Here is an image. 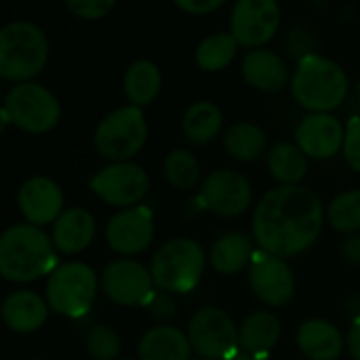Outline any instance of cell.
<instances>
[{"mask_svg": "<svg viewBox=\"0 0 360 360\" xmlns=\"http://www.w3.org/2000/svg\"><path fill=\"white\" fill-rule=\"evenodd\" d=\"M327 209L306 186H278L266 192L253 213V238L259 249L283 259L308 251L321 236Z\"/></svg>", "mask_w": 360, "mask_h": 360, "instance_id": "cell-1", "label": "cell"}, {"mask_svg": "<svg viewBox=\"0 0 360 360\" xmlns=\"http://www.w3.org/2000/svg\"><path fill=\"white\" fill-rule=\"evenodd\" d=\"M57 268L53 238L34 224L8 226L0 236V276L15 285L51 276Z\"/></svg>", "mask_w": 360, "mask_h": 360, "instance_id": "cell-2", "label": "cell"}, {"mask_svg": "<svg viewBox=\"0 0 360 360\" xmlns=\"http://www.w3.org/2000/svg\"><path fill=\"white\" fill-rule=\"evenodd\" d=\"M350 91L344 68L319 53L302 57L291 78V93L295 101L308 112L338 110Z\"/></svg>", "mask_w": 360, "mask_h": 360, "instance_id": "cell-3", "label": "cell"}, {"mask_svg": "<svg viewBox=\"0 0 360 360\" xmlns=\"http://www.w3.org/2000/svg\"><path fill=\"white\" fill-rule=\"evenodd\" d=\"M49 61V38L32 21H11L0 30V76L30 82Z\"/></svg>", "mask_w": 360, "mask_h": 360, "instance_id": "cell-4", "label": "cell"}, {"mask_svg": "<svg viewBox=\"0 0 360 360\" xmlns=\"http://www.w3.org/2000/svg\"><path fill=\"white\" fill-rule=\"evenodd\" d=\"M207 255L194 238H173L160 245L152 257V278L160 291L190 293L205 272Z\"/></svg>", "mask_w": 360, "mask_h": 360, "instance_id": "cell-5", "label": "cell"}, {"mask_svg": "<svg viewBox=\"0 0 360 360\" xmlns=\"http://www.w3.org/2000/svg\"><path fill=\"white\" fill-rule=\"evenodd\" d=\"M61 118V105L57 97L38 82L15 84L2 103V120L11 122L23 133L44 135L57 127Z\"/></svg>", "mask_w": 360, "mask_h": 360, "instance_id": "cell-6", "label": "cell"}, {"mask_svg": "<svg viewBox=\"0 0 360 360\" xmlns=\"http://www.w3.org/2000/svg\"><path fill=\"white\" fill-rule=\"evenodd\" d=\"M148 141V120L141 108L122 105L99 120L93 133L95 150L110 162L131 160Z\"/></svg>", "mask_w": 360, "mask_h": 360, "instance_id": "cell-7", "label": "cell"}, {"mask_svg": "<svg viewBox=\"0 0 360 360\" xmlns=\"http://www.w3.org/2000/svg\"><path fill=\"white\" fill-rule=\"evenodd\" d=\"M99 291V278L84 262H68L57 266L46 281V302L51 312L65 319H82L89 314Z\"/></svg>", "mask_w": 360, "mask_h": 360, "instance_id": "cell-8", "label": "cell"}, {"mask_svg": "<svg viewBox=\"0 0 360 360\" xmlns=\"http://www.w3.org/2000/svg\"><path fill=\"white\" fill-rule=\"evenodd\" d=\"M188 340L192 350L207 360H230L240 350L238 329L230 314L221 308L207 306L192 314L188 323Z\"/></svg>", "mask_w": 360, "mask_h": 360, "instance_id": "cell-9", "label": "cell"}, {"mask_svg": "<svg viewBox=\"0 0 360 360\" xmlns=\"http://www.w3.org/2000/svg\"><path fill=\"white\" fill-rule=\"evenodd\" d=\"M93 194L110 207L129 209L139 205L150 192V175L135 162H110L89 181Z\"/></svg>", "mask_w": 360, "mask_h": 360, "instance_id": "cell-10", "label": "cell"}, {"mask_svg": "<svg viewBox=\"0 0 360 360\" xmlns=\"http://www.w3.org/2000/svg\"><path fill=\"white\" fill-rule=\"evenodd\" d=\"M253 200V188L249 179L232 169H217L202 179L198 192V207L219 215V217H238L243 215Z\"/></svg>", "mask_w": 360, "mask_h": 360, "instance_id": "cell-11", "label": "cell"}, {"mask_svg": "<svg viewBox=\"0 0 360 360\" xmlns=\"http://www.w3.org/2000/svg\"><path fill=\"white\" fill-rule=\"evenodd\" d=\"M101 291L116 306H148L154 297L152 272L129 257L110 262L101 272Z\"/></svg>", "mask_w": 360, "mask_h": 360, "instance_id": "cell-12", "label": "cell"}, {"mask_svg": "<svg viewBox=\"0 0 360 360\" xmlns=\"http://www.w3.org/2000/svg\"><path fill=\"white\" fill-rule=\"evenodd\" d=\"M281 27V6L276 0H236L230 17V32L240 46L262 49Z\"/></svg>", "mask_w": 360, "mask_h": 360, "instance_id": "cell-13", "label": "cell"}, {"mask_svg": "<svg viewBox=\"0 0 360 360\" xmlns=\"http://www.w3.org/2000/svg\"><path fill=\"white\" fill-rule=\"evenodd\" d=\"M103 234L108 247L114 253L122 257H135L143 253L154 240V211L146 205L120 209L110 217Z\"/></svg>", "mask_w": 360, "mask_h": 360, "instance_id": "cell-14", "label": "cell"}, {"mask_svg": "<svg viewBox=\"0 0 360 360\" xmlns=\"http://www.w3.org/2000/svg\"><path fill=\"white\" fill-rule=\"evenodd\" d=\"M249 285L257 300L270 308L287 306L295 295V276L289 264L264 249L255 251L251 257Z\"/></svg>", "mask_w": 360, "mask_h": 360, "instance_id": "cell-15", "label": "cell"}, {"mask_svg": "<svg viewBox=\"0 0 360 360\" xmlns=\"http://www.w3.org/2000/svg\"><path fill=\"white\" fill-rule=\"evenodd\" d=\"M346 127L331 112H310L295 129V143L308 158L329 160L344 150Z\"/></svg>", "mask_w": 360, "mask_h": 360, "instance_id": "cell-16", "label": "cell"}, {"mask_svg": "<svg viewBox=\"0 0 360 360\" xmlns=\"http://www.w3.org/2000/svg\"><path fill=\"white\" fill-rule=\"evenodd\" d=\"M17 207L27 224L40 228L55 224L57 217L65 211L61 188L44 175H34L21 184L17 192Z\"/></svg>", "mask_w": 360, "mask_h": 360, "instance_id": "cell-17", "label": "cell"}, {"mask_svg": "<svg viewBox=\"0 0 360 360\" xmlns=\"http://www.w3.org/2000/svg\"><path fill=\"white\" fill-rule=\"evenodd\" d=\"M49 312H51V306L46 297H40L38 293L27 291V289L8 293L0 308L2 323L6 325V329H11L13 333H21V335L34 333L40 327H44Z\"/></svg>", "mask_w": 360, "mask_h": 360, "instance_id": "cell-18", "label": "cell"}, {"mask_svg": "<svg viewBox=\"0 0 360 360\" xmlns=\"http://www.w3.org/2000/svg\"><path fill=\"white\" fill-rule=\"evenodd\" d=\"M95 232H97L95 217L82 207H72L57 217L51 230V238L59 253L78 255L91 247Z\"/></svg>", "mask_w": 360, "mask_h": 360, "instance_id": "cell-19", "label": "cell"}, {"mask_svg": "<svg viewBox=\"0 0 360 360\" xmlns=\"http://www.w3.org/2000/svg\"><path fill=\"white\" fill-rule=\"evenodd\" d=\"M295 342L300 352L308 360H338L346 348V340L340 329L323 319L302 323Z\"/></svg>", "mask_w": 360, "mask_h": 360, "instance_id": "cell-20", "label": "cell"}, {"mask_svg": "<svg viewBox=\"0 0 360 360\" xmlns=\"http://www.w3.org/2000/svg\"><path fill=\"white\" fill-rule=\"evenodd\" d=\"M243 78L264 93H276L289 82V68L285 59L270 49H251L243 59Z\"/></svg>", "mask_w": 360, "mask_h": 360, "instance_id": "cell-21", "label": "cell"}, {"mask_svg": "<svg viewBox=\"0 0 360 360\" xmlns=\"http://www.w3.org/2000/svg\"><path fill=\"white\" fill-rule=\"evenodd\" d=\"M192 344L188 333L171 325L148 329L137 346V360H190Z\"/></svg>", "mask_w": 360, "mask_h": 360, "instance_id": "cell-22", "label": "cell"}, {"mask_svg": "<svg viewBox=\"0 0 360 360\" xmlns=\"http://www.w3.org/2000/svg\"><path fill=\"white\" fill-rule=\"evenodd\" d=\"M281 321L270 310H257L249 314L238 327L240 350L251 354H270L281 340Z\"/></svg>", "mask_w": 360, "mask_h": 360, "instance_id": "cell-23", "label": "cell"}, {"mask_svg": "<svg viewBox=\"0 0 360 360\" xmlns=\"http://www.w3.org/2000/svg\"><path fill=\"white\" fill-rule=\"evenodd\" d=\"M253 238L245 232H230L213 243L209 262L221 276L238 274L253 257Z\"/></svg>", "mask_w": 360, "mask_h": 360, "instance_id": "cell-24", "label": "cell"}, {"mask_svg": "<svg viewBox=\"0 0 360 360\" xmlns=\"http://www.w3.org/2000/svg\"><path fill=\"white\" fill-rule=\"evenodd\" d=\"M122 86L131 105L143 108L152 103L158 97L160 86H162V76H160L158 65L150 59L133 61L124 72Z\"/></svg>", "mask_w": 360, "mask_h": 360, "instance_id": "cell-25", "label": "cell"}, {"mask_svg": "<svg viewBox=\"0 0 360 360\" xmlns=\"http://www.w3.org/2000/svg\"><path fill=\"white\" fill-rule=\"evenodd\" d=\"M224 127V116L219 105L213 101H196L192 103L181 118V133L188 141L202 146L213 141Z\"/></svg>", "mask_w": 360, "mask_h": 360, "instance_id": "cell-26", "label": "cell"}, {"mask_svg": "<svg viewBox=\"0 0 360 360\" xmlns=\"http://www.w3.org/2000/svg\"><path fill=\"white\" fill-rule=\"evenodd\" d=\"M268 171L281 186H300L308 171V156L297 143L281 141L268 152Z\"/></svg>", "mask_w": 360, "mask_h": 360, "instance_id": "cell-27", "label": "cell"}, {"mask_svg": "<svg viewBox=\"0 0 360 360\" xmlns=\"http://www.w3.org/2000/svg\"><path fill=\"white\" fill-rule=\"evenodd\" d=\"M224 148L232 158L240 162H251V160H257L266 152L268 139L262 127L253 122H236L226 131Z\"/></svg>", "mask_w": 360, "mask_h": 360, "instance_id": "cell-28", "label": "cell"}, {"mask_svg": "<svg viewBox=\"0 0 360 360\" xmlns=\"http://www.w3.org/2000/svg\"><path fill=\"white\" fill-rule=\"evenodd\" d=\"M236 49L238 42L232 32H215L196 46L194 59L196 65L205 72H221L234 61Z\"/></svg>", "mask_w": 360, "mask_h": 360, "instance_id": "cell-29", "label": "cell"}, {"mask_svg": "<svg viewBox=\"0 0 360 360\" xmlns=\"http://www.w3.org/2000/svg\"><path fill=\"white\" fill-rule=\"evenodd\" d=\"M162 175L167 184L179 192H190L200 184V165L190 150H171L162 162Z\"/></svg>", "mask_w": 360, "mask_h": 360, "instance_id": "cell-30", "label": "cell"}, {"mask_svg": "<svg viewBox=\"0 0 360 360\" xmlns=\"http://www.w3.org/2000/svg\"><path fill=\"white\" fill-rule=\"evenodd\" d=\"M327 221L333 230L342 234L360 232V188L342 192L327 207Z\"/></svg>", "mask_w": 360, "mask_h": 360, "instance_id": "cell-31", "label": "cell"}, {"mask_svg": "<svg viewBox=\"0 0 360 360\" xmlns=\"http://www.w3.org/2000/svg\"><path fill=\"white\" fill-rule=\"evenodd\" d=\"M86 354L93 360H116L120 354V338L108 325H95L84 335Z\"/></svg>", "mask_w": 360, "mask_h": 360, "instance_id": "cell-32", "label": "cell"}, {"mask_svg": "<svg viewBox=\"0 0 360 360\" xmlns=\"http://www.w3.org/2000/svg\"><path fill=\"white\" fill-rule=\"evenodd\" d=\"M63 2L74 17L86 19V21L103 19L105 15L112 13L116 4V0H63Z\"/></svg>", "mask_w": 360, "mask_h": 360, "instance_id": "cell-33", "label": "cell"}, {"mask_svg": "<svg viewBox=\"0 0 360 360\" xmlns=\"http://www.w3.org/2000/svg\"><path fill=\"white\" fill-rule=\"evenodd\" d=\"M342 152L348 167L360 173V116H352L346 122V139Z\"/></svg>", "mask_w": 360, "mask_h": 360, "instance_id": "cell-34", "label": "cell"}, {"mask_svg": "<svg viewBox=\"0 0 360 360\" xmlns=\"http://www.w3.org/2000/svg\"><path fill=\"white\" fill-rule=\"evenodd\" d=\"M146 308H148L150 316L156 321H173L177 314V304L169 291H156Z\"/></svg>", "mask_w": 360, "mask_h": 360, "instance_id": "cell-35", "label": "cell"}, {"mask_svg": "<svg viewBox=\"0 0 360 360\" xmlns=\"http://www.w3.org/2000/svg\"><path fill=\"white\" fill-rule=\"evenodd\" d=\"M287 49H289V53L300 61L302 57L314 53V51H312V49H314V40H312L310 32H306V30H293V32H289V36H287Z\"/></svg>", "mask_w": 360, "mask_h": 360, "instance_id": "cell-36", "label": "cell"}, {"mask_svg": "<svg viewBox=\"0 0 360 360\" xmlns=\"http://www.w3.org/2000/svg\"><path fill=\"white\" fill-rule=\"evenodd\" d=\"M188 15H209L226 4V0H173Z\"/></svg>", "mask_w": 360, "mask_h": 360, "instance_id": "cell-37", "label": "cell"}, {"mask_svg": "<svg viewBox=\"0 0 360 360\" xmlns=\"http://www.w3.org/2000/svg\"><path fill=\"white\" fill-rule=\"evenodd\" d=\"M340 255L344 257V262H348L352 266H360V232L359 234H348V238L342 240Z\"/></svg>", "mask_w": 360, "mask_h": 360, "instance_id": "cell-38", "label": "cell"}, {"mask_svg": "<svg viewBox=\"0 0 360 360\" xmlns=\"http://www.w3.org/2000/svg\"><path fill=\"white\" fill-rule=\"evenodd\" d=\"M346 348H348L352 359L360 360V316L352 319V323H350L348 338H346Z\"/></svg>", "mask_w": 360, "mask_h": 360, "instance_id": "cell-39", "label": "cell"}, {"mask_svg": "<svg viewBox=\"0 0 360 360\" xmlns=\"http://www.w3.org/2000/svg\"><path fill=\"white\" fill-rule=\"evenodd\" d=\"M346 312L352 316V319H359L360 316V293H352L346 302Z\"/></svg>", "mask_w": 360, "mask_h": 360, "instance_id": "cell-40", "label": "cell"}, {"mask_svg": "<svg viewBox=\"0 0 360 360\" xmlns=\"http://www.w3.org/2000/svg\"><path fill=\"white\" fill-rule=\"evenodd\" d=\"M230 360H268V354H251V352L238 350Z\"/></svg>", "mask_w": 360, "mask_h": 360, "instance_id": "cell-41", "label": "cell"}, {"mask_svg": "<svg viewBox=\"0 0 360 360\" xmlns=\"http://www.w3.org/2000/svg\"><path fill=\"white\" fill-rule=\"evenodd\" d=\"M32 360H42V359H32Z\"/></svg>", "mask_w": 360, "mask_h": 360, "instance_id": "cell-42", "label": "cell"}, {"mask_svg": "<svg viewBox=\"0 0 360 360\" xmlns=\"http://www.w3.org/2000/svg\"><path fill=\"white\" fill-rule=\"evenodd\" d=\"M122 360H131V359H122Z\"/></svg>", "mask_w": 360, "mask_h": 360, "instance_id": "cell-43", "label": "cell"}, {"mask_svg": "<svg viewBox=\"0 0 360 360\" xmlns=\"http://www.w3.org/2000/svg\"><path fill=\"white\" fill-rule=\"evenodd\" d=\"M359 91H360V82H359Z\"/></svg>", "mask_w": 360, "mask_h": 360, "instance_id": "cell-44", "label": "cell"}, {"mask_svg": "<svg viewBox=\"0 0 360 360\" xmlns=\"http://www.w3.org/2000/svg\"><path fill=\"white\" fill-rule=\"evenodd\" d=\"M198 360H207V359H198Z\"/></svg>", "mask_w": 360, "mask_h": 360, "instance_id": "cell-45", "label": "cell"}]
</instances>
